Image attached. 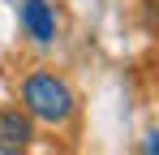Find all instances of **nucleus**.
<instances>
[{
    "mask_svg": "<svg viewBox=\"0 0 159 155\" xmlns=\"http://www.w3.org/2000/svg\"><path fill=\"white\" fill-rule=\"evenodd\" d=\"M30 138H34V121L22 108H4L0 112V155H26Z\"/></svg>",
    "mask_w": 159,
    "mask_h": 155,
    "instance_id": "nucleus-2",
    "label": "nucleus"
},
{
    "mask_svg": "<svg viewBox=\"0 0 159 155\" xmlns=\"http://www.w3.org/2000/svg\"><path fill=\"white\" fill-rule=\"evenodd\" d=\"M22 30L34 43H52L56 39V13L48 0H22Z\"/></svg>",
    "mask_w": 159,
    "mask_h": 155,
    "instance_id": "nucleus-3",
    "label": "nucleus"
},
{
    "mask_svg": "<svg viewBox=\"0 0 159 155\" xmlns=\"http://www.w3.org/2000/svg\"><path fill=\"white\" fill-rule=\"evenodd\" d=\"M22 112L39 125H69L78 112V95L73 86L52 69H34L22 82Z\"/></svg>",
    "mask_w": 159,
    "mask_h": 155,
    "instance_id": "nucleus-1",
    "label": "nucleus"
},
{
    "mask_svg": "<svg viewBox=\"0 0 159 155\" xmlns=\"http://www.w3.org/2000/svg\"><path fill=\"white\" fill-rule=\"evenodd\" d=\"M146 155H159V134H146Z\"/></svg>",
    "mask_w": 159,
    "mask_h": 155,
    "instance_id": "nucleus-4",
    "label": "nucleus"
}]
</instances>
